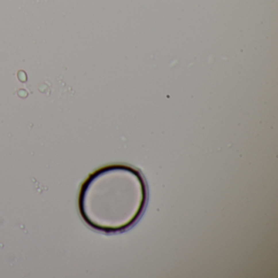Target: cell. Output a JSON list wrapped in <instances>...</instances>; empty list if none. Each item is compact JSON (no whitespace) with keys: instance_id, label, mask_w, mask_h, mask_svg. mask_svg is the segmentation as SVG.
<instances>
[{"instance_id":"cell-1","label":"cell","mask_w":278,"mask_h":278,"mask_svg":"<svg viewBox=\"0 0 278 278\" xmlns=\"http://www.w3.org/2000/svg\"><path fill=\"white\" fill-rule=\"evenodd\" d=\"M148 189L140 171L114 164L102 167L87 178L79 194V211L92 228L105 233L124 232L140 218Z\"/></svg>"},{"instance_id":"cell-2","label":"cell","mask_w":278,"mask_h":278,"mask_svg":"<svg viewBox=\"0 0 278 278\" xmlns=\"http://www.w3.org/2000/svg\"><path fill=\"white\" fill-rule=\"evenodd\" d=\"M16 76H17V78L19 79V81L21 82H25L27 81V75H26V73L24 70L18 71L17 74H16Z\"/></svg>"}]
</instances>
